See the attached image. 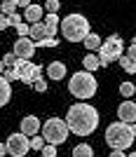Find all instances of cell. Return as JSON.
<instances>
[{
  "label": "cell",
  "mask_w": 136,
  "mask_h": 157,
  "mask_svg": "<svg viewBox=\"0 0 136 157\" xmlns=\"http://www.w3.org/2000/svg\"><path fill=\"white\" fill-rule=\"evenodd\" d=\"M19 24H24V19H21L19 14H17V12H14V14H10V26H14V28H17Z\"/></svg>",
  "instance_id": "obj_30"
},
{
  "label": "cell",
  "mask_w": 136,
  "mask_h": 157,
  "mask_svg": "<svg viewBox=\"0 0 136 157\" xmlns=\"http://www.w3.org/2000/svg\"><path fill=\"white\" fill-rule=\"evenodd\" d=\"M35 45H38V47H56L59 40H56V38H42V40H38Z\"/></svg>",
  "instance_id": "obj_24"
},
{
  "label": "cell",
  "mask_w": 136,
  "mask_h": 157,
  "mask_svg": "<svg viewBox=\"0 0 136 157\" xmlns=\"http://www.w3.org/2000/svg\"><path fill=\"white\" fill-rule=\"evenodd\" d=\"M82 63H84V71H89V73H94L96 68H101V61H99V56H94L91 52L82 59Z\"/></svg>",
  "instance_id": "obj_18"
},
{
  "label": "cell",
  "mask_w": 136,
  "mask_h": 157,
  "mask_svg": "<svg viewBox=\"0 0 136 157\" xmlns=\"http://www.w3.org/2000/svg\"><path fill=\"white\" fill-rule=\"evenodd\" d=\"M17 33H19V38H26L28 33H31V26H28V24H19V26H17Z\"/></svg>",
  "instance_id": "obj_29"
},
{
  "label": "cell",
  "mask_w": 136,
  "mask_h": 157,
  "mask_svg": "<svg viewBox=\"0 0 136 157\" xmlns=\"http://www.w3.org/2000/svg\"><path fill=\"white\" fill-rule=\"evenodd\" d=\"M106 143H108L113 150H127V148L134 143V134H131L129 124L113 122V124L106 129Z\"/></svg>",
  "instance_id": "obj_4"
},
{
  "label": "cell",
  "mask_w": 136,
  "mask_h": 157,
  "mask_svg": "<svg viewBox=\"0 0 136 157\" xmlns=\"http://www.w3.org/2000/svg\"><path fill=\"white\" fill-rule=\"evenodd\" d=\"M5 152H7V145H2V143H0V157L5 155Z\"/></svg>",
  "instance_id": "obj_37"
},
{
  "label": "cell",
  "mask_w": 136,
  "mask_h": 157,
  "mask_svg": "<svg viewBox=\"0 0 136 157\" xmlns=\"http://www.w3.org/2000/svg\"><path fill=\"white\" fill-rule=\"evenodd\" d=\"M61 26V19L56 14H47L45 19V38H56V28Z\"/></svg>",
  "instance_id": "obj_12"
},
{
  "label": "cell",
  "mask_w": 136,
  "mask_h": 157,
  "mask_svg": "<svg viewBox=\"0 0 136 157\" xmlns=\"http://www.w3.org/2000/svg\"><path fill=\"white\" fill-rule=\"evenodd\" d=\"M24 19H26L28 24H38V21L42 19V7H40V5H28Z\"/></svg>",
  "instance_id": "obj_15"
},
{
  "label": "cell",
  "mask_w": 136,
  "mask_h": 157,
  "mask_svg": "<svg viewBox=\"0 0 136 157\" xmlns=\"http://www.w3.org/2000/svg\"><path fill=\"white\" fill-rule=\"evenodd\" d=\"M61 33L71 42H82L89 35V21L82 14H68L66 19H61Z\"/></svg>",
  "instance_id": "obj_3"
},
{
  "label": "cell",
  "mask_w": 136,
  "mask_h": 157,
  "mask_svg": "<svg viewBox=\"0 0 136 157\" xmlns=\"http://www.w3.org/2000/svg\"><path fill=\"white\" fill-rule=\"evenodd\" d=\"M129 129H131V134L136 136V122H134V124H129Z\"/></svg>",
  "instance_id": "obj_38"
},
{
  "label": "cell",
  "mask_w": 136,
  "mask_h": 157,
  "mask_svg": "<svg viewBox=\"0 0 136 157\" xmlns=\"http://www.w3.org/2000/svg\"><path fill=\"white\" fill-rule=\"evenodd\" d=\"M35 47H38V45H35V40H31L26 35V38H19L17 42H14V54H17L19 59H26L28 61L33 54H35Z\"/></svg>",
  "instance_id": "obj_9"
},
{
  "label": "cell",
  "mask_w": 136,
  "mask_h": 157,
  "mask_svg": "<svg viewBox=\"0 0 136 157\" xmlns=\"http://www.w3.org/2000/svg\"><path fill=\"white\" fill-rule=\"evenodd\" d=\"M117 61H120V66H122L127 73H136V61H134V59H129L127 54H122V56H120Z\"/></svg>",
  "instance_id": "obj_20"
},
{
  "label": "cell",
  "mask_w": 136,
  "mask_h": 157,
  "mask_svg": "<svg viewBox=\"0 0 136 157\" xmlns=\"http://www.w3.org/2000/svg\"><path fill=\"white\" fill-rule=\"evenodd\" d=\"M120 94H122L124 98H129L131 94H136V85H131V82H122V85H120Z\"/></svg>",
  "instance_id": "obj_22"
},
{
  "label": "cell",
  "mask_w": 136,
  "mask_h": 157,
  "mask_svg": "<svg viewBox=\"0 0 136 157\" xmlns=\"http://www.w3.org/2000/svg\"><path fill=\"white\" fill-rule=\"evenodd\" d=\"M12 98V87H10V80H5V75H0V108L10 103Z\"/></svg>",
  "instance_id": "obj_14"
},
{
  "label": "cell",
  "mask_w": 136,
  "mask_h": 157,
  "mask_svg": "<svg viewBox=\"0 0 136 157\" xmlns=\"http://www.w3.org/2000/svg\"><path fill=\"white\" fill-rule=\"evenodd\" d=\"M101 42H103V40L99 38L96 33H89V35H87V38L82 40V45L87 47V49H89V52H94V49H99V47H101Z\"/></svg>",
  "instance_id": "obj_17"
},
{
  "label": "cell",
  "mask_w": 136,
  "mask_h": 157,
  "mask_svg": "<svg viewBox=\"0 0 136 157\" xmlns=\"http://www.w3.org/2000/svg\"><path fill=\"white\" fill-rule=\"evenodd\" d=\"M68 124H66V120H59V117H49L42 124V136H45L47 143L52 145H61L68 138Z\"/></svg>",
  "instance_id": "obj_6"
},
{
  "label": "cell",
  "mask_w": 136,
  "mask_h": 157,
  "mask_svg": "<svg viewBox=\"0 0 136 157\" xmlns=\"http://www.w3.org/2000/svg\"><path fill=\"white\" fill-rule=\"evenodd\" d=\"M17 73H19V80L24 82V85H35V80L42 75V66L38 63H31V61H24V63L17 68Z\"/></svg>",
  "instance_id": "obj_8"
},
{
  "label": "cell",
  "mask_w": 136,
  "mask_h": 157,
  "mask_svg": "<svg viewBox=\"0 0 136 157\" xmlns=\"http://www.w3.org/2000/svg\"><path fill=\"white\" fill-rule=\"evenodd\" d=\"M127 157H136V152H129V155H127Z\"/></svg>",
  "instance_id": "obj_40"
},
{
  "label": "cell",
  "mask_w": 136,
  "mask_h": 157,
  "mask_svg": "<svg viewBox=\"0 0 136 157\" xmlns=\"http://www.w3.org/2000/svg\"><path fill=\"white\" fill-rule=\"evenodd\" d=\"M127 56L136 61V45H129V52H127Z\"/></svg>",
  "instance_id": "obj_33"
},
{
  "label": "cell",
  "mask_w": 136,
  "mask_h": 157,
  "mask_svg": "<svg viewBox=\"0 0 136 157\" xmlns=\"http://www.w3.org/2000/svg\"><path fill=\"white\" fill-rule=\"evenodd\" d=\"M33 87H35V92H47V82H45L42 78L35 80V85H33Z\"/></svg>",
  "instance_id": "obj_31"
},
{
  "label": "cell",
  "mask_w": 136,
  "mask_h": 157,
  "mask_svg": "<svg viewBox=\"0 0 136 157\" xmlns=\"http://www.w3.org/2000/svg\"><path fill=\"white\" fill-rule=\"evenodd\" d=\"M17 7H19V0H5V2H2V14L10 17V14L17 12Z\"/></svg>",
  "instance_id": "obj_21"
},
{
  "label": "cell",
  "mask_w": 136,
  "mask_h": 157,
  "mask_svg": "<svg viewBox=\"0 0 136 157\" xmlns=\"http://www.w3.org/2000/svg\"><path fill=\"white\" fill-rule=\"evenodd\" d=\"M66 124L75 136H89L99 127V110L89 103H75L68 108Z\"/></svg>",
  "instance_id": "obj_1"
},
{
  "label": "cell",
  "mask_w": 136,
  "mask_h": 157,
  "mask_svg": "<svg viewBox=\"0 0 136 157\" xmlns=\"http://www.w3.org/2000/svg\"><path fill=\"white\" fill-rule=\"evenodd\" d=\"M17 59H19V56H17L14 52H10V54H5V56H2V61H5V66H7V68H14Z\"/></svg>",
  "instance_id": "obj_26"
},
{
  "label": "cell",
  "mask_w": 136,
  "mask_h": 157,
  "mask_svg": "<svg viewBox=\"0 0 136 157\" xmlns=\"http://www.w3.org/2000/svg\"><path fill=\"white\" fill-rule=\"evenodd\" d=\"M5 73V61H2V56H0V75Z\"/></svg>",
  "instance_id": "obj_36"
},
{
  "label": "cell",
  "mask_w": 136,
  "mask_h": 157,
  "mask_svg": "<svg viewBox=\"0 0 136 157\" xmlns=\"http://www.w3.org/2000/svg\"><path fill=\"white\" fill-rule=\"evenodd\" d=\"M7 26H10V17H7V14H2V12H0V31H5Z\"/></svg>",
  "instance_id": "obj_32"
},
{
  "label": "cell",
  "mask_w": 136,
  "mask_h": 157,
  "mask_svg": "<svg viewBox=\"0 0 136 157\" xmlns=\"http://www.w3.org/2000/svg\"><path fill=\"white\" fill-rule=\"evenodd\" d=\"M40 129H42V124H40V120L35 117V115H28V117L21 120V131H24L26 136H35Z\"/></svg>",
  "instance_id": "obj_11"
},
{
  "label": "cell",
  "mask_w": 136,
  "mask_h": 157,
  "mask_svg": "<svg viewBox=\"0 0 136 157\" xmlns=\"http://www.w3.org/2000/svg\"><path fill=\"white\" fill-rule=\"evenodd\" d=\"M2 2H5V0H2Z\"/></svg>",
  "instance_id": "obj_41"
},
{
  "label": "cell",
  "mask_w": 136,
  "mask_h": 157,
  "mask_svg": "<svg viewBox=\"0 0 136 157\" xmlns=\"http://www.w3.org/2000/svg\"><path fill=\"white\" fill-rule=\"evenodd\" d=\"M2 75H5V80H10V82H12V80H19L17 68H5V73H2Z\"/></svg>",
  "instance_id": "obj_27"
},
{
  "label": "cell",
  "mask_w": 136,
  "mask_h": 157,
  "mask_svg": "<svg viewBox=\"0 0 136 157\" xmlns=\"http://www.w3.org/2000/svg\"><path fill=\"white\" fill-rule=\"evenodd\" d=\"M28 5H33L31 0H19V7H28Z\"/></svg>",
  "instance_id": "obj_35"
},
{
  "label": "cell",
  "mask_w": 136,
  "mask_h": 157,
  "mask_svg": "<svg viewBox=\"0 0 136 157\" xmlns=\"http://www.w3.org/2000/svg\"><path fill=\"white\" fill-rule=\"evenodd\" d=\"M110 157H127V155H124V150H113Z\"/></svg>",
  "instance_id": "obj_34"
},
{
  "label": "cell",
  "mask_w": 136,
  "mask_h": 157,
  "mask_svg": "<svg viewBox=\"0 0 136 157\" xmlns=\"http://www.w3.org/2000/svg\"><path fill=\"white\" fill-rule=\"evenodd\" d=\"M7 155L12 157H24L28 152V148H31V138L24 134V131H19V134H12V136L7 138Z\"/></svg>",
  "instance_id": "obj_7"
},
{
  "label": "cell",
  "mask_w": 136,
  "mask_h": 157,
  "mask_svg": "<svg viewBox=\"0 0 136 157\" xmlns=\"http://www.w3.org/2000/svg\"><path fill=\"white\" fill-rule=\"evenodd\" d=\"M124 54V42L120 35H110L108 40H103L101 42V47H99V61H101V68H106V66H110L113 61H117L120 56Z\"/></svg>",
  "instance_id": "obj_5"
},
{
  "label": "cell",
  "mask_w": 136,
  "mask_h": 157,
  "mask_svg": "<svg viewBox=\"0 0 136 157\" xmlns=\"http://www.w3.org/2000/svg\"><path fill=\"white\" fill-rule=\"evenodd\" d=\"M117 117H120V122H124V124H134L136 122V103L122 101L120 108H117Z\"/></svg>",
  "instance_id": "obj_10"
},
{
  "label": "cell",
  "mask_w": 136,
  "mask_h": 157,
  "mask_svg": "<svg viewBox=\"0 0 136 157\" xmlns=\"http://www.w3.org/2000/svg\"><path fill=\"white\" fill-rule=\"evenodd\" d=\"M47 75H49V80H64L66 78V66L61 63V61H52V63L47 66Z\"/></svg>",
  "instance_id": "obj_13"
},
{
  "label": "cell",
  "mask_w": 136,
  "mask_h": 157,
  "mask_svg": "<svg viewBox=\"0 0 136 157\" xmlns=\"http://www.w3.org/2000/svg\"><path fill=\"white\" fill-rule=\"evenodd\" d=\"M45 7H47V12H49V14H56L59 7H61V2H59V0H47Z\"/></svg>",
  "instance_id": "obj_25"
},
{
  "label": "cell",
  "mask_w": 136,
  "mask_h": 157,
  "mask_svg": "<svg viewBox=\"0 0 136 157\" xmlns=\"http://www.w3.org/2000/svg\"><path fill=\"white\" fill-rule=\"evenodd\" d=\"M45 143H47L45 136H38V134L31 138V148H33V150H42V148H45Z\"/></svg>",
  "instance_id": "obj_23"
},
{
  "label": "cell",
  "mask_w": 136,
  "mask_h": 157,
  "mask_svg": "<svg viewBox=\"0 0 136 157\" xmlns=\"http://www.w3.org/2000/svg\"><path fill=\"white\" fill-rule=\"evenodd\" d=\"M28 38L31 40H42L45 38V21H38V24H31V33H28Z\"/></svg>",
  "instance_id": "obj_16"
},
{
  "label": "cell",
  "mask_w": 136,
  "mask_h": 157,
  "mask_svg": "<svg viewBox=\"0 0 136 157\" xmlns=\"http://www.w3.org/2000/svg\"><path fill=\"white\" fill-rule=\"evenodd\" d=\"M131 45H136V35H134V38H131Z\"/></svg>",
  "instance_id": "obj_39"
},
{
  "label": "cell",
  "mask_w": 136,
  "mask_h": 157,
  "mask_svg": "<svg viewBox=\"0 0 136 157\" xmlns=\"http://www.w3.org/2000/svg\"><path fill=\"white\" fill-rule=\"evenodd\" d=\"M68 89L75 98H91L99 89V82L94 78V73L82 71V73H73V78L68 80Z\"/></svg>",
  "instance_id": "obj_2"
},
{
  "label": "cell",
  "mask_w": 136,
  "mask_h": 157,
  "mask_svg": "<svg viewBox=\"0 0 136 157\" xmlns=\"http://www.w3.org/2000/svg\"><path fill=\"white\" fill-rule=\"evenodd\" d=\"M42 157H56V148H54L52 143H47L45 148H42Z\"/></svg>",
  "instance_id": "obj_28"
},
{
  "label": "cell",
  "mask_w": 136,
  "mask_h": 157,
  "mask_svg": "<svg viewBox=\"0 0 136 157\" xmlns=\"http://www.w3.org/2000/svg\"><path fill=\"white\" fill-rule=\"evenodd\" d=\"M73 157H94V150H91V145L80 143L73 148Z\"/></svg>",
  "instance_id": "obj_19"
}]
</instances>
